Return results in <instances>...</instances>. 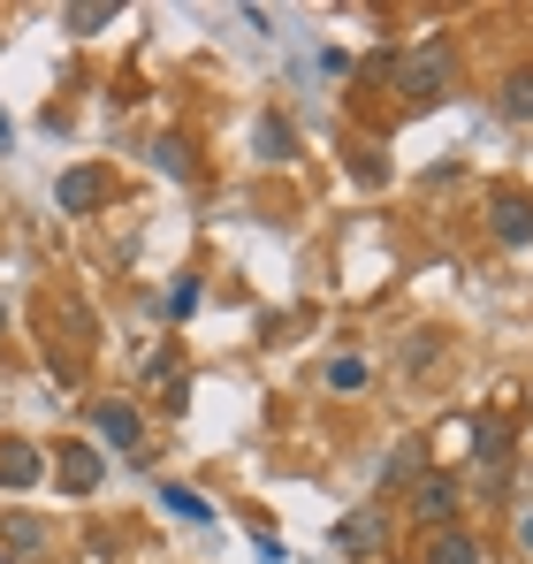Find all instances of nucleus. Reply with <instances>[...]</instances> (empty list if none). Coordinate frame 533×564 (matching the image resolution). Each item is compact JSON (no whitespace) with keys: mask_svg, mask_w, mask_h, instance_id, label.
<instances>
[{"mask_svg":"<svg viewBox=\"0 0 533 564\" xmlns=\"http://www.w3.org/2000/svg\"><path fill=\"white\" fill-rule=\"evenodd\" d=\"M328 389H366V359H328Z\"/></svg>","mask_w":533,"mask_h":564,"instance_id":"obj_12","label":"nucleus"},{"mask_svg":"<svg viewBox=\"0 0 533 564\" xmlns=\"http://www.w3.org/2000/svg\"><path fill=\"white\" fill-rule=\"evenodd\" d=\"M472 451H480V473L496 480V473H503V451H511V435H503L496 420H472Z\"/></svg>","mask_w":533,"mask_h":564,"instance_id":"obj_6","label":"nucleus"},{"mask_svg":"<svg viewBox=\"0 0 533 564\" xmlns=\"http://www.w3.org/2000/svg\"><path fill=\"white\" fill-rule=\"evenodd\" d=\"M39 466H46V458H39L31 443H0V488H31Z\"/></svg>","mask_w":533,"mask_h":564,"instance_id":"obj_5","label":"nucleus"},{"mask_svg":"<svg viewBox=\"0 0 533 564\" xmlns=\"http://www.w3.org/2000/svg\"><path fill=\"white\" fill-rule=\"evenodd\" d=\"M396 77H404V93H412V99H443L449 93V39H427L420 54H404Z\"/></svg>","mask_w":533,"mask_h":564,"instance_id":"obj_1","label":"nucleus"},{"mask_svg":"<svg viewBox=\"0 0 533 564\" xmlns=\"http://www.w3.org/2000/svg\"><path fill=\"white\" fill-rule=\"evenodd\" d=\"M91 480H99V458H91V451H62V488H69V496H85Z\"/></svg>","mask_w":533,"mask_h":564,"instance_id":"obj_8","label":"nucleus"},{"mask_svg":"<svg viewBox=\"0 0 533 564\" xmlns=\"http://www.w3.org/2000/svg\"><path fill=\"white\" fill-rule=\"evenodd\" d=\"M260 153H266V161H282V153H290V130H282V122H260Z\"/></svg>","mask_w":533,"mask_h":564,"instance_id":"obj_15","label":"nucleus"},{"mask_svg":"<svg viewBox=\"0 0 533 564\" xmlns=\"http://www.w3.org/2000/svg\"><path fill=\"white\" fill-rule=\"evenodd\" d=\"M161 169H168V176H191V153H183L176 138H168V145H161Z\"/></svg>","mask_w":533,"mask_h":564,"instance_id":"obj_16","label":"nucleus"},{"mask_svg":"<svg viewBox=\"0 0 533 564\" xmlns=\"http://www.w3.org/2000/svg\"><path fill=\"white\" fill-rule=\"evenodd\" d=\"M420 511H427V519H449V511H457V488H449V480H427V488H420Z\"/></svg>","mask_w":533,"mask_h":564,"instance_id":"obj_11","label":"nucleus"},{"mask_svg":"<svg viewBox=\"0 0 533 564\" xmlns=\"http://www.w3.org/2000/svg\"><path fill=\"white\" fill-rule=\"evenodd\" d=\"M503 115H533V77H511V93H503Z\"/></svg>","mask_w":533,"mask_h":564,"instance_id":"obj_14","label":"nucleus"},{"mask_svg":"<svg viewBox=\"0 0 533 564\" xmlns=\"http://www.w3.org/2000/svg\"><path fill=\"white\" fill-rule=\"evenodd\" d=\"M336 542H344V550H358V557H366V550H373V542H381V519H351V527H336Z\"/></svg>","mask_w":533,"mask_h":564,"instance_id":"obj_10","label":"nucleus"},{"mask_svg":"<svg viewBox=\"0 0 533 564\" xmlns=\"http://www.w3.org/2000/svg\"><path fill=\"white\" fill-rule=\"evenodd\" d=\"M427 564H480V550H472L465 534H435V550H427Z\"/></svg>","mask_w":533,"mask_h":564,"instance_id":"obj_9","label":"nucleus"},{"mask_svg":"<svg viewBox=\"0 0 533 564\" xmlns=\"http://www.w3.org/2000/svg\"><path fill=\"white\" fill-rule=\"evenodd\" d=\"M161 503H168V511H176V519H191V527H198V519H206V503H198V496H191V488H161Z\"/></svg>","mask_w":533,"mask_h":564,"instance_id":"obj_13","label":"nucleus"},{"mask_svg":"<svg viewBox=\"0 0 533 564\" xmlns=\"http://www.w3.org/2000/svg\"><path fill=\"white\" fill-rule=\"evenodd\" d=\"M488 229H496L503 245H526V237H533V198H519V191H496V198H488Z\"/></svg>","mask_w":533,"mask_h":564,"instance_id":"obj_2","label":"nucleus"},{"mask_svg":"<svg viewBox=\"0 0 533 564\" xmlns=\"http://www.w3.org/2000/svg\"><path fill=\"white\" fill-rule=\"evenodd\" d=\"M91 427H99V443L138 451V412H130V404H99V412H91Z\"/></svg>","mask_w":533,"mask_h":564,"instance_id":"obj_4","label":"nucleus"},{"mask_svg":"<svg viewBox=\"0 0 533 564\" xmlns=\"http://www.w3.org/2000/svg\"><path fill=\"white\" fill-rule=\"evenodd\" d=\"M99 169H69V176H62V206H69V214H85V206H99Z\"/></svg>","mask_w":533,"mask_h":564,"instance_id":"obj_7","label":"nucleus"},{"mask_svg":"<svg viewBox=\"0 0 533 564\" xmlns=\"http://www.w3.org/2000/svg\"><path fill=\"white\" fill-rule=\"evenodd\" d=\"M39 550H46L39 519H0V557H8V564H31Z\"/></svg>","mask_w":533,"mask_h":564,"instance_id":"obj_3","label":"nucleus"}]
</instances>
